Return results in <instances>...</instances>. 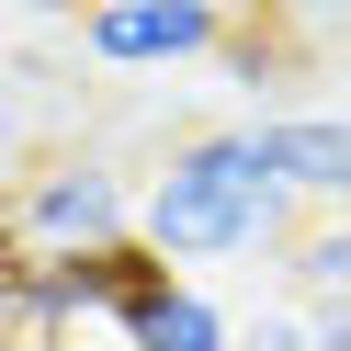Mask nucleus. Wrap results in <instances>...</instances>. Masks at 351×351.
<instances>
[{"label":"nucleus","instance_id":"nucleus-1","mask_svg":"<svg viewBox=\"0 0 351 351\" xmlns=\"http://www.w3.org/2000/svg\"><path fill=\"white\" fill-rule=\"evenodd\" d=\"M136 238L182 272V261H283L306 238V204L261 170L250 125H227V136H182L159 159V182H147L136 204Z\"/></svg>","mask_w":351,"mask_h":351},{"label":"nucleus","instance_id":"nucleus-2","mask_svg":"<svg viewBox=\"0 0 351 351\" xmlns=\"http://www.w3.org/2000/svg\"><path fill=\"white\" fill-rule=\"evenodd\" d=\"M136 204L147 193L114 159H57L12 193V238L34 261H102V250H136Z\"/></svg>","mask_w":351,"mask_h":351},{"label":"nucleus","instance_id":"nucleus-3","mask_svg":"<svg viewBox=\"0 0 351 351\" xmlns=\"http://www.w3.org/2000/svg\"><path fill=\"white\" fill-rule=\"evenodd\" d=\"M238 12L227 0H91L80 12V57L102 69H182V57H227Z\"/></svg>","mask_w":351,"mask_h":351},{"label":"nucleus","instance_id":"nucleus-4","mask_svg":"<svg viewBox=\"0 0 351 351\" xmlns=\"http://www.w3.org/2000/svg\"><path fill=\"white\" fill-rule=\"evenodd\" d=\"M250 147L306 215H351V114H261Z\"/></svg>","mask_w":351,"mask_h":351},{"label":"nucleus","instance_id":"nucleus-5","mask_svg":"<svg viewBox=\"0 0 351 351\" xmlns=\"http://www.w3.org/2000/svg\"><path fill=\"white\" fill-rule=\"evenodd\" d=\"M125 351H238V317L147 250L136 283H125Z\"/></svg>","mask_w":351,"mask_h":351},{"label":"nucleus","instance_id":"nucleus-6","mask_svg":"<svg viewBox=\"0 0 351 351\" xmlns=\"http://www.w3.org/2000/svg\"><path fill=\"white\" fill-rule=\"evenodd\" d=\"M283 272H295L317 306H351V215H306V238L283 250Z\"/></svg>","mask_w":351,"mask_h":351},{"label":"nucleus","instance_id":"nucleus-7","mask_svg":"<svg viewBox=\"0 0 351 351\" xmlns=\"http://www.w3.org/2000/svg\"><path fill=\"white\" fill-rule=\"evenodd\" d=\"M238 351H317V340H306V317H250Z\"/></svg>","mask_w":351,"mask_h":351},{"label":"nucleus","instance_id":"nucleus-8","mask_svg":"<svg viewBox=\"0 0 351 351\" xmlns=\"http://www.w3.org/2000/svg\"><path fill=\"white\" fill-rule=\"evenodd\" d=\"M306 340H317V351H351V306H317V317H306Z\"/></svg>","mask_w":351,"mask_h":351},{"label":"nucleus","instance_id":"nucleus-9","mask_svg":"<svg viewBox=\"0 0 351 351\" xmlns=\"http://www.w3.org/2000/svg\"><path fill=\"white\" fill-rule=\"evenodd\" d=\"M12 12H69V23H80V12H91V0H12Z\"/></svg>","mask_w":351,"mask_h":351}]
</instances>
